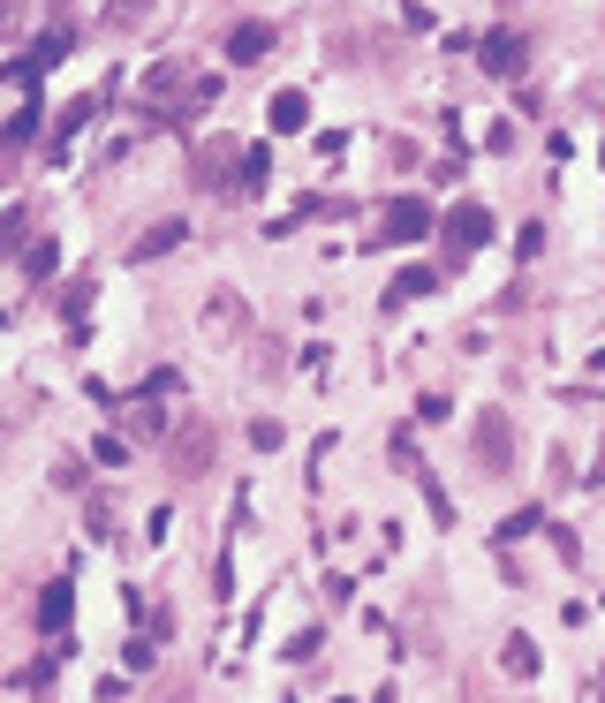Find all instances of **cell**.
I'll use <instances>...</instances> for the list:
<instances>
[{"label": "cell", "instance_id": "obj_1", "mask_svg": "<svg viewBox=\"0 0 605 703\" xmlns=\"http://www.w3.org/2000/svg\"><path fill=\"white\" fill-rule=\"evenodd\" d=\"M447 235H454V250H469V242H484V235H492V220H484L477 205H462V212L447 220Z\"/></svg>", "mask_w": 605, "mask_h": 703}, {"label": "cell", "instance_id": "obj_2", "mask_svg": "<svg viewBox=\"0 0 605 703\" xmlns=\"http://www.w3.org/2000/svg\"><path fill=\"white\" fill-rule=\"evenodd\" d=\"M424 205H394V220H386V242H409V235H424Z\"/></svg>", "mask_w": 605, "mask_h": 703}, {"label": "cell", "instance_id": "obj_3", "mask_svg": "<svg viewBox=\"0 0 605 703\" xmlns=\"http://www.w3.org/2000/svg\"><path fill=\"white\" fill-rule=\"evenodd\" d=\"M515 53H522V38H492V46H484V69H500V76H515V69H522Z\"/></svg>", "mask_w": 605, "mask_h": 703}, {"label": "cell", "instance_id": "obj_4", "mask_svg": "<svg viewBox=\"0 0 605 703\" xmlns=\"http://www.w3.org/2000/svg\"><path fill=\"white\" fill-rule=\"evenodd\" d=\"M303 114H311L303 91H280V99H273V129H303Z\"/></svg>", "mask_w": 605, "mask_h": 703}, {"label": "cell", "instance_id": "obj_5", "mask_svg": "<svg viewBox=\"0 0 605 703\" xmlns=\"http://www.w3.org/2000/svg\"><path fill=\"white\" fill-rule=\"evenodd\" d=\"M265 46H273V31H265V23H250V31L227 38V53H235V61H250V53H265Z\"/></svg>", "mask_w": 605, "mask_h": 703}, {"label": "cell", "instance_id": "obj_6", "mask_svg": "<svg viewBox=\"0 0 605 703\" xmlns=\"http://www.w3.org/2000/svg\"><path fill=\"white\" fill-rule=\"evenodd\" d=\"M507 673H537V651H530V643H507Z\"/></svg>", "mask_w": 605, "mask_h": 703}]
</instances>
